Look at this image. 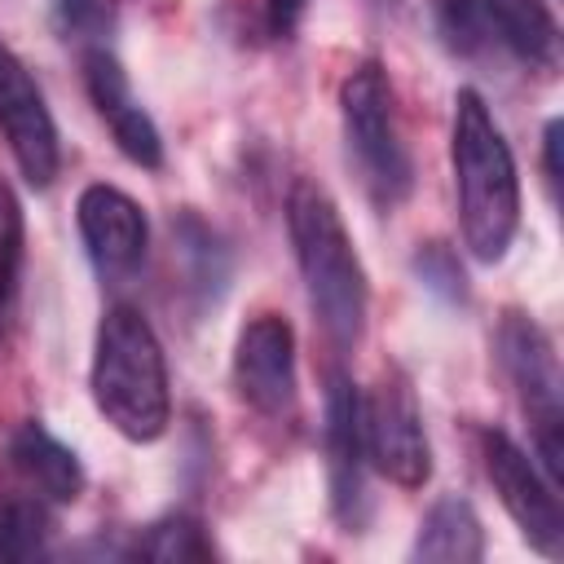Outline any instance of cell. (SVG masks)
Here are the masks:
<instances>
[{
    "mask_svg": "<svg viewBox=\"0 0 564 564\" xmlns=\"http://www.w3.org/2000/svg\"><path fill=\"white\" fill-rule=\"evenodd\" d=\"M326 454H330V502L344 524L357 520L361 502V467H366V441H361V392L344 370H330L326 388Z\"/></svg>",
    "mask_w": 564,
    "mask_h": 564,
    "instance_id": "cell-12",
    "label": "cell"
},
{
    "mask_svg": "<svg viewBox=\"0 0 564 564\" xmlns=\"http://www.w3.org/2000/svg\"><path fill=\"white\" fill-rule=\"evenodd\" d=\"M480 445H485V471H489L507 516L516 520V529L524 533V542L533 551L555 560L564 551V511L555 498V480L542 476V467L498 427H489L480 436Z\"/></svg>",
    "mask_w": 564,
    "mask_h": 564,
    "instance_id": "cell-7",
    "label": "cell"
},
{
    "mask_svg": "<svg viewBox=\"0 0 564 564\" xmlns=\"http://www.w3.org/2000/svg\"><path fill=\"white\" fill-rule=\"evenodd\" d=\"M361 441L370 467L392 485L419 489L432 480V445L423 432L414 388L401 370H383L375 388L361 397Z\"/></svg>",
    "mask_w": 564,
    "mask_h": 564,
    "instance_id": "cell-6",
    "label": "cell"
},
{
    "mask_svg": "<svg viewBox=\"0 0 564 564\" xmlns=\"http://www.w3.org/2000/svg\"><path fill=\"white\" fill-rule=\"evenodd\" d=\"M93 401L101 419L137 445H150L167 432L172 392H167V361L154 326L132 308H106L97 339H93Z\"/></svg>",
    "mask_w": 564,
    "mask_h": 564,
    "instance_id": "cell-3",
    "label": "cell"
},
{
    "mask_svg": "<svg viewBox=\"0 0 564 564\" xmlns=\"http://www.w3.org/2000/svg\"><path fill=\"white\" fill-rule=\"evenodd\" d=\"M0 132L18 159V172L26 185L48 189L62 163L57 150V123L44 106V93L35 88L31 70L0 44Z\"/></svg>",
    "mask_w": 564,
    "mask_h": 564,
    "instance_id": "cell-8",
    "label": "cell"
},
{
    "mask_svg": "<svg viewBox=\"0 0 564 564\" xmlns=\"http://www.w3.org/2000/svg\"><path fill=\"white\" fill-rule=\"evenodd\" d=\"M264 18L273 35H291L304 18V0H264Z\"/></svg>",
    "mask_w": 564,
    "mask_h": 564,
    "instance_id": "cell-22",
    "label": "cell"
},
{
    "mask_svg": "<svg viewBox=\"0 0 564 564\" xmlns=\"http://www.w3.org/2000/svg\"><path fill=\"white\" fill-rule=\"evenodd\" d=\"M410 555L427 564H476L485 555V529H480L476 507L458 494L436 498L419 524Z\"/></svg>",
    "mask_w": 564,
    "mask_h": 564,
    "instance_id": "cell-14",
    "label": "cell"
},
{
    "mask_svg": "<svg viewBox=\"0 0 564 564\" xmlns=\"http://www.w3.org/2000/svg\"><path fill=\"white\" fill-rule=\"evenodd\" d=\"M489 31L529 66L551 70L560 62V26L546 0H476Z\"/></svg>",
    "mask_w": 564,
    "mask_h": 564,
    "instance_id": "cell-15",
    "label": "cell"
},
{
    "mask_svg": "<svg viewBox=\"0 0 564 564\" xmlns=\"http://www.w3.org/2000/svg\"><path fill=\"white\" fill-rule=\"evenodd\" d=\"M62 22L79 35H101L115 22V0H57Z\"/></svg>",
    "mask_w": 564,
    "mask_h": 564,
    "instance_id": "cell-21",
    "label": "cell"
},
{
    "mask_svg": "<svg viewBox=\"0 0 564 564\" xmlns=\"http://www.w3.org/2000/svg\"><path fill=\"white\" fill-rule=\"evenodd\" d=\"M84 84H88V97H93L97 115L106 119L115 145L132 163L159 167L163 163V137H159L154 119L141 110V101L132 97V84H128L123 66L110 48H88L84 53Z\"/></svg>",
    "mask_w": 564,
    "mask_h": 564,
    "instance_id": "cell-11",
    "label": "cell"
},
{
    "mask_svg": "<svg viewBox=\"0 0 564 564\" xmlns=\"http://www.w3.org/2000/svg\"><path fill=\"white\" fill-rule=\"evenodd\" d=\"M132 555L159 560V564H185V560H212V542H207V533H203V524H198L194 516L176 511V516L154 520V524L137 538Z\"/></svg>",
    "mask_w": 564,
    "mask_h": 564,
    "instance_id": "cell-17",
    "label": "cell"
},
{
    "mask_svg": "<svg viewBox=\"0 0 564 564\" xmlns=\"http://www.w3.org/2000/svg\"><path fill=\"white\" fill-rule=\"evenodd\" d=\"M498 357H502V370L511 375V383L520 392V405L533 419L538 454H542L551 480L560 485V471H564V445H560V432H564V383H560V361H555L551 335L533 317L507 313L502 326H498Z\"/></svg>",
    "mask_w": 564,
    "mask_h": 564,
    "instance_id": "cell-5",
    "label": "cell"
},
{
    "mask_svg": "<svg viewBox=\"0 0 564 564\" xmlns=\"http://www.w3.org/2000/svg\"><path fill=\"white\" fill-rule=\"evenodd\" d=\"M286 229L295 264L308 291V304L335 348H352L366 330V269L352 251V238L339 220V207L317 181H295L286 194Z\"/></svg>",
    "mask_w": 564,
    "mask_h": 564,
    "instance_id": "cell-2",
    "label": "cell"
},
{
    "mask_svg": "<svg viewBox=\"0 0 564 564\" xmlns=\"http://www.w3.org/2000/svg\"><path fill=\"white\" fill-rule=\"evenodd\" d=\"M449 163H454L463 242L480 264H494L507 256L520 225V176H516L511 145L498 132L476 88H458L454 97Z\"/></svg>",
    "mask_w": 564,
    "mask_h": 564,
    "instance_id": "cell-1",
    "label": "cell"
},
{
    "mask_svg": "<svg viewBox=\"0 0 564 564\" xmlns=\"http://www.w3.org/2000/svg\"><path fill=\"white\" fill-rule=\"evenodd\" d=\"M414 269H419V278H423L436 295H445V300H463V295H467L463 269H458V260H454V251H449L445 242H427V247L414 256Z\"/></svg>",
    "mask_w": 564,
    "mask_h": 564,
    "instance_id": "cell-20",
    "label": "cell"
},
{
    "mask_svg": "<svg viewBox=\"0 0 564 564\" xmlns=\"http://www.w3.org/2000/svg\"><path fill=\"white\" fill-rule=\"evenodd\" d=\"M339 115H344V137H348V154L357 159L370 194L392 207L410 194V154L397 128V101H392V84L383 75L379 62H361L357 70H348L344 88H339Z\"/></svg>",
    "mask_w": 564,
    "mask_h": 564,
    "instance_id": "cell-4",
    "label": "cell"
},
{
    "mask_svg": "<svg viewBox=\"0 0 564 564\" xmlns=\"http://www.w3.org/2000/svg\"><path fill=\"white\" fill-rule=\"evenodd\" d=\"M53 520L40 498H4L0 502V560H35L44 555Z\"/></svg>",
    "mask_w": 564,
    "mask_h": 564,
    "instance_id": "cell-18",
    "label": "cell"
},
{
    "mask_svg": "<svg viewBox=\"0 0 564 564\" xmlns=\"http://www.w3.org/2000/svg\"><path fill=\"white\" fill-rule=\"evenodd\" d=\"M542 167H546V185L555 194L560 189V119H551L542 132Z\"/></svg>",
    "mask_w": 564,
    "mask_h": 564,
    "instance_id": "cell-23",
    "label": "cell"
},
{
    "mask_svg": "<svg viewBox=\"0 0 564 564\" xmlns=\"http://www.w3.org/2000/svg\"><path fill=\"white\" fill-rule=\"evenodd\" d=\"M234 383L264 419H286L295 410V330L286 317L260 313L242 326L234 348Z\"/></svg>",
    "mask_w": 564,
    "mask_h": 564,
    "instance_id": "cell-9",
    "label": "cell"
},
{
    "mask_svg": "<svg viewBox=\"0 0 564 564\" xmlns=\"http://www.w3.org/2000/svg\"><path fill=\"white\" fill-rule=\"evenodd\" d=\"M75 220H79L88 260L97 264L101 278H128L141 269L145 247H150V220L132 194L97 181L79 194Z\"/></svg>",
    "mask_w": 564,
    "mask_h": 564,
    "instance_id": "cell-10",
    "label": "cell"
},
{
    "mask_svg": "<svg viewBox=\"0 0 564 564\" xmlns=\"http://www.w3.org/2000/svg\"><path fill=\"white\" fill-rule=\"evenodd\" d=\"M9 458L13 467L40 489V498L66 507L84 494V467L75 458L70 445H62L44 423H22L13 436H9Z\"/></svg>",
    "mask_w": 564,
    "mask_h": 564,
    "instance_id": "cell-13",
    "label": "cell"
},
{
    "mask_svg": "<svg viewBox=\"0 0 564 564\" xmlns=\"http://www.w3.org/2000/svg\"><path fill=\"white\" fill-rule=\"evenodd\" d=\"M436 26H441L445 44L458 53H476L494 35L476 0H436Z\"/></svg>",
    "mask_w": 564,
    "mask_h": 564,
    "instance_id": "cell-19",
    "label": "cell"
},
{
    "mask_svg": "<svg viewBox=\"0 0 564 564\" xmlns=\"http://www.w3.org/2000/svg\"><path fill=\"white\" fill-rule=\"evenodd\" d=\"M22 256H26V225L22 203L9 185H0V348L13 339L18 295H22Z\"/></svg>",
    "mask_w": 564,
    "mask_h": 564,
    "instance_id": "cell-16",
    "label": "cell"
}]
</instances>
